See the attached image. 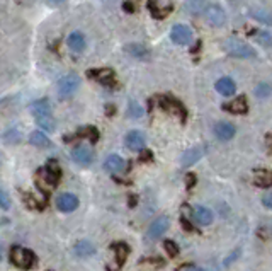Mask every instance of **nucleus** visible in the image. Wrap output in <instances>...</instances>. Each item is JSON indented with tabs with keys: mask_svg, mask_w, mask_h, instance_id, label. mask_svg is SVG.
<instances>
[{
	"mask_svg": "<svg viewBox=\"0 0 272 271\" xmlns=\"http://www.w3.org/2000/svg\"><path fill=\"white\" fill-rule=\"evenodd\" d=\"M31 113L38 123V126H41V130L45 131H55L57 128V123H55V118L51 114V106L48 102V99H39L31 104Z\"/></svg>",
	"mask_w": 272,
	"mask_h": 271,
	"instance_id": "obj_1",
	"label": "nucleus"
},
{
	"mask_svg": "<svg viewBox=\"0 0 272 271\" xmlns=\"http://www.w3.org/2000/svg\"><path fill=\"white\" fill-rule=\"evenodd\" d=\"M225 51L228 55H231V57L235 58H255L257 57V51L252 48L249 43L242 41V39L238 38H228L225 41Z\"/></svg>",
	"mask_w": 272,
	"mask_h": 271,
	"instance_id": "obj_2",
	"label": "nucleus"
},
{
	"mask_svg": "<svg viewBox=\"0 0 272 271\" xmlns=\"http://www.w3.org/2000/svg\"><path fill=\"white\" fill-rule=\"evenodd\" d=\"M10 261L21 270H31L36 265V254L26 248H14L10 253Z\"/></svg>",
	"mask_w": 272,
	"mask_h": 271,
	"instance_id": "obj_3",
	"label": "nucleus"
},
{
	"mask_svg": "<svg viewBox=\"0 0 272 271\" xmlns=\"http://www.w3.org/2000/svg\"><path fill=\"white\" fill-rule=\"evenodd\" d=\"M80 87V77L75 74H68L65 77H62L57 84V92L62 99L71 97Z\"/></svg>",
	"mask_w": 272,
	"mask_h": 271,
	"instance_id": "obj_4",
	"label": "nucleus"
},
{
	"mask_svg": "<svg viewBox=\"0 0 272 271\" xmlns=\"http://www.w3.org/2000/svg\"><path fill=\"white\" fill-rule=\"evenodd\" d=\"M204 17H206V21L209 22L211 26L221 27L225 26L226 22V12L219 5H216V3H211V5H207L206 9H204Z\"/></svg>",
	"mask_w": 272,
	"mask_h": 271,
	"instance_id": "obj_5",
	"label": "nucleus"
},
{
	"mask_svg": "<svg viewBox=\"0 0 272 271\" xmlns=\"http://www.w3.org/2000/svg\"><path fill=\"white\" fill-rule=\"evenodd\" d=\"M170 39L175 43V45H189L193 41V31H191L189 26L186 24H175L170 31Z\"/></svg>",
	"mask_w": 272,
	"mask_h": 271,
	"instance_id": "obj_6",
	"label": "nucleus"
},
{
	"mask_svg": "<svg viewBox=\"0 0 272 271\" xmlns=\"http://www.w3.org/2000/svg\"><path fill=\"white\" fill-rule=\"evenodd\" d=\"M71 159H73L78 166L87 167L92 164V161H94V152H92V149L89 145L80 143V145H77L73 150H71Z\"/></svg>",
	"mask_w": 272,
	"mask_h": 271,
	"instance_id": "obj_7",
	"label": "nucleus"
},
{
	"mask_svg": "<svg viewBox=\"0 0 272 271\" xmlns=\"http://www.w3.org/2000/svg\"><path fill=\"white\" fill-rule=\"evenodd\" d=\"M169 217L167 215H160L157 220H153V224L148 227V232H146V239L148 241H155V239L162 237L165 234V230L169 229Z\"/></svg>",
	"mask_w": 272,
	"mask_h": 271,
	"instance_id": "obj_8",
	"label": "nucleus"
},
{
	"mask_svg": "<svg viewBox=\"0 0 272 271\" xmlns=\"http://www.w3.org/2000/svg\"><path fill=\"white\" fill-rule=\"evenodd\" d=\"M57 206H58L60 212L70 213V212H73V210L78 208V198L71 193H63L57 198Z\"/></svg>",
	"mask_w": 272,
	"mask_h": 271,
	"instance_id": "obj_9",
	"label": "nucleus"
},
{
	"mask_svg": "<svg viewBox=\"0 0 272 271\" xmlns=\"http://www.w3.org/2000/svg\"><path fill=\"white\" fill-rule=\"evenodd\" d=\"M145 142H146L145 135H143L141 131H138V130L130 131V133L126 135V138H125L126 147L130 150H135V152H141L143 147H145Z\"/></svg>",
	"mask_w": 272,
	"mask_h": 271,
	"instance_id": "obj_10",
	"label": "nucleus"
},
{
	"mask_svg": "<svg viewBox=\"0 0 272 271\" xmlns=\"http://www.w3.org/2000/svg\"><path fill=\"white\" fill-rule=\"evenodd\" d=\"M150 10L157 19H163L172 10L170 0H150Z\"/></svg>",
	"mask_w": 272,
	"mask_h": 271,
	"instance_id": "obj_11",
	"label": "nucleus"
},
{
	"mask_svg": "<svg viewBox=\"0 0 272 271\" xmlns=\"http://www.w3.org/2000/svg\"><path fill=\"white\" fill-rule=\"evenodd\" d=\"M193 218L196 222H198L199 225H209L213 224L214 220V215L211 212L209 208H206V206H194L193 208Z\"/></svg>",
	"mask_w": 272,
	"mask_h": 271,
	"instance_id": "obj_12",
	"label": "nucleus"
},
{
	"mask_svg": "<svg viewBox=\"0 0 272 271\" xmlns=\"http://www.w3.org/2000/svg\"><path fill=\"white\" fill-rule=\"evenodd\" d=\"M104 167H106V171H109V173L118 174V173H123V171L126 169V161L123 157H119V155L113 154L106 159Z\"/></svg>",
	"mask_w": 272,
	"mask_h": 271,
	"instance_id": "obj_13",
	"label": "nucleus"
},
{
	"mask_svg": "<svg viewBox=\"0 0 272 271\" xmlns=\"http://www.w3.org/2000/svg\"><path fill=\"white\" fill-rule=\"evenodd\" d=\"M214 135L219 138V140L226 142V140H231L235 137V126L228 121H221L214 126Z\"/></svg>",
	"mask_w": 272,
	"mask_h": 271,
	"instance_id": "obj_14",
	"label": "nucleus"
},
{
	"mask_svg": "<svg viewBox=\"0 0 272 271\" xmlns=\"http://www.w3.org/2000/svg\"><path fill=\"white\" fill-rule=\"evenodd\" d=\"M223 107L233 114H245L247 111H249V104H247V99L243 97V95H240V97L233 99V101L226 102Z\"/></svg>",
	"mask_w": 272,
	"mask_h": 271,
	"instance_id": "obj_15",
	"label": "nucleus"
},
{
	"mask_svg": "<svg viewBox=\"0 0 272 271\" xmlns=\"http://www.w3.org/2000/svg\"><path fill=\"white\" fill-rule=\"evenodd\" d=\"M162 106H163V109L177 114L181 119H186V109H184V106L179 101H175L174 97H163L162 99Z\"/></svg>",
	"mask_w": 272,
	"mask_h": 271,
	"instance_id": "obj_16",
	"label": "nucleus"
},
{
	"mask_svg": "<svg viewBox=\"0 0 272 271\" xmlns=\"http://www.w3.org/2000/svg\"><path fill=\"white\" fill-rule=\"evenodd\" d=\"M41 173H43V178L46 179L48 184H50V186L57 184L60 176H62V173H60V167L55 164V162H50V164H48L45 169L41 171Z\"/></svg>",
	"mask_w": 272,
	"mask_h": 271,
	"instance_id": "obj_17",
	"label": "nucleus"
},
{
	"mask_svg": "<svg viewBox=\"0 0 272 271\" xmlns=\"http://www.w3.org/2000/svg\"><path fill=\"white\" fill-rule=\"evenodd\" d=\"M203 154H204V149L203 147H194V149H189L187 152H184L182 155V166L184 167H189V166H193L196 164V162L199 161V159L203 157Z\"/></svg>",
	"mask_w": 272,
	"mask_h": 271,
	"instance_id": "obj_18",
	"label": "nucleus"
},
{
	"mask_svg": "<svg viewBox=\"0 0 272 271\" xmlns=\"http://www.w3.org/2000/svg\"><path fill=\"white\" fill-rule=\"evenodd\" d=\"M90 77H94L95 81L102 82L104 86H113L114 84V74L109 69H102V70H90Z\"/></svg>",
	"mask_w": 272,
	"mask_h": 271,
	"instance_id": "obj_19",
	"label": "nucleus"
},
{
	"mask_svg": "<svg viewBox=\"0 0 272 271\" xmlns=\"http://www.w3.org/2000/svg\"><path fill=\"white\" fill-rule=\"evenodd\" d=\"M216 90L221 95H233L235 90H237V86H235V82L231 81V79L223 77L216 82Z\"/></svg>",
	"mask_w": 272,
	"mask_h": 271,
	"instance_id": "obj_20",
	"label": "nucleus"
},
{
	"mask_svg": "<svg viewBox=\"0 0 272 271\" xmlns=\"http://www.w3.org/2000/svg\"><path fill=\"white\" fill-rule=\"evenodd\" d=\"M73 251L78 258H90L92 254H95V246L90 241H80L77 242Z\"/></svg>",
	"mask_w": 272,
	"mask_h": 271,
	"instance_id": "obj_21",
	"label": "nucleus"
},
{
	"mask_svg": "<svg viewBox=\"0 0 272 271\" xmlns=\"http://www.w3.org/2000/svg\"><path fill=\"white\" fill-rule=\"evenodd\" d=\"M68 48H70L71 51H80L85 48V38L82 36V33H78V31H75V33H71L68 36Z\"/></svg>",
	"mask_w": 272,
	"mask_h": 271,
	"instance_id": "obj_22",
	"label": "nucleus"
},
{
	"mask_svg": "<svg viewBox=\"0 0 272 271\" xmlns=\"http://www.w3.org/2000/svg\"><path fill=\"white\" fill-rule=\"evenodd\" d=\"M29 142H31V145L39 147V149H46V147H50V145H51L50 138H48L41 130L33 131V133L29 135Z\"/></svg>",
	"mask_w": 272,
	"mask_h": 271,
	"instance_id": "obj_23",
	"label": "nucleus"
},
{
	"mask_svg": "<svg viewBox=\"0 0 272 271\" xmlns=\"http://www.w3.org/2000/svg\"><path fill=\"white\" fill-rule=\"evenodd\" d=\"M250 15L255 19V21L267 24V26H272V14L266 9H250Z\"/></svg>",
	"mask_w": 272,
	"mask_h": 271,
	"instance_id": "obj_24",
	"label": "nucleus"
},
{
	"mask_svg": "<svg viewBox=\"0 0 272 271\" xmlns=\"http://www.w3.org/2000/svg\"><path fill=\"white\" fill-rule=\"evenodd\" d=\"M255 184L261 186V188H269L272 186V173L271 171H257L255 173Z\"/></svg>",
	"mask_w": 272,
	"mask_h": 271,
	"instance_id": "obj_25",
	"label": "nucleus"
},
{
	"mask_svg": "<svg viewBox=\"0 0 272 271\" xmlns=\"http://www.w3.org/2000/svg\"><path fill=\"white\" fill-rule=\"evenodd\" d=\"M126 51L130 55H133L135 58H141V60H146L148 55H150V51H148L143 45H138V43H131V45H128Z\"/></svg>",
	"mask_w": 272,
	"mask_h": 271,
	"instance_id": "obj_26",
	"label": "nucleus"
},
{
	"mask_svg": "<svg viewBox=\"0 0 272 271\" xmlns=\"http://www.w3.org/2000/svg\"><path fill=\"white\" fill-rule=\"evenodd\" d=\"M111 248L116 251V260H118V265L121 266L123 263L126 261L128 253H130V248H128L125 242H116V244H113Z\"/></svg>",
	"mask_w": 272,
	"mask_h": 271,
	"instance_id": "obj_27",
	"label": "nucleus"
},
{
	"mask_svg": "<svg viewBox=\"0 0 272 271\" xmlns=\"http://www.w3.org/2000/svg\"><path fill=\"white\" fill-rule=\"evenodd\" d=\"M186 7L191 14H199L201 10L206 9V3H204V0H187Z\"/></svg>",
	"mask_w": 272,
	"mask_h": 271,
	"instance_id": "obj_28",
	"label": "nucleus"
},
{
	"mask_svg": "<svg viewBox=\"0 0 272 271\" xmlns=\"http://www.w3.org/2000/svg\"><path fill=\"white\" fill-rule=\"evenodd\" d=\"M3 140H5V143H9V145H14V143H19L22 140V135L19 130H9L3 135Z\"/></svg>",
	"mask_w": 272,
	"mask_h": 271,
	"instance_id": "obj_29",
	"label": "nucleus"
},
{
	"mask_svg": "<svg viewBox=\"0 0 272 271\" xmlns=\"http://www.w3.org/2000/svg\"><path fill=\"white\" fill-rule=\"evenodd\" d=\"M128 114H130V118H133V119L141 118V116H143V109H141V106H139L138 102L131 101V102H130V109H128Z\"/></svg>",
	"mask_w": 272,
	"mask_h": 271,
	"instance_id": "obj_30",
	"label": "nucleus"
},
{
	"mask_svg": "<svg viewBox=\"0 0 272 271\" xmlns=\"http://www.w3.org/2000/svg\"><path fill=\"white\" fill-rule=\"evenodd\" d=\"M80 137H87V138H90V142H97V138H99V131L94 128V126H87V128H83V130H80Z\"/></svg>",
	"mask_w": 272,
	"mask_h": 271,
	"instance_id": "obj_31",
	"label": "nucleus"
},
{
	"mask_svg": "<svg viewBox=\"0 0 272 271\" xmlns=\"http://www.w3.org/2000/svg\"><path fill=\"white\" fill-rule=\"evenodd\" d=\"M163 248H165L167 254L172 258H175L179 254V246L175 244V241H172V239H167V241L163 242Z\"/></svg>",
	"mask_w": 272,
	"mask_h": 271,
	"instance_id": "obj_32",
	"label": "nucleus"
},
{
	"mask_svg": "<svg viewBox=\"0 0 272 271\" xmlns=\"http://www.w3.org/2000/svg\"><path fill=\"white\" fill-rule=\"evenodd\" d=\"M0 208L2 210H9L10 208V200H9V194L7 191L0 186Z\"/></svg>",
	"mask_w": 272,
	"mask_h": 271,
	"instance_id": "obj_33",
	"label": "nucleus"
},
{
	"mask_svg": "<svg viewBox=\"0 0 272 271\" xmlns=\"http://www.w3.org/2000/svg\"><path fill=\"white\" fill-rule=\"evenodd\" d=\"M255 94H257L259 97H267V95L271 94V87L267 86V84H259L257 89H255Z\"/></svg>",
	"mask_w": 272,
	"mask_h": 271,
	"instance_id": "obj_34",
	"label": "nucleus"
},
{
	"mask_svg": "<svg viewBox=\"0 0 272 271\" xmlns=\"http://www.w3.org/2000/svg\"><path fill=\"white\" fill-rule=\"evenodd\" d=\"M262 205L266 206V208L272 210V191H269V193H266L262 196Z\"/></svg>",
	"mask_w": 272,
	"mask_h": 271,
	"instance_id": "obj_35",
	"label": "nucleus"
},
{
	"mask_svg": "<svg viewBox=\"0 0 272 271\" xmlns=\"http://www.w3.org/2000/svg\"><path fill=\"white\" fill-rule=\"evenodd\" d=\"M257 38L261 41H266V46H272V38L267 33H262V34H257Z\"/></svg>",
	"mask_w": 272,
	"mask_h": 271,
	"instance_id": "obj_36",
	"label": "nucleus"
},
{
	"mask_svg": "<svg viewBox=\"0 0 272 271\" xmlns=\"http://www.w3.org/2000/svg\"><path fill=\"white\" fill-rule=\"evenodd\" d=\"M238 254H240V249L233 251V253H231V256L228 258V260H225V266H230V265H231V261H235V260L238 258Z\"/></svg>",
	"mask_w": 272,
	"mask_h": 271,
	"instance_id": "obj_37",
	"label": "nucleus"
},
{
	"mask_svg": "<svg viewBox=\"0 0 272 271\" xmlns=\"http://www.w3.org/2000/svg\"><path fill=\"white\" fill-rule=\"evenodd\" d=\"M194 182H196V178L193 176V174H189V176H187V188H193Z\"/></svg>",
	"mask_w": 272,
	"mask_h": 271,
	"instance_id": "obj_38",
	"label": "nucleus"
},
{
	"mask_svg": "<svg viewBox=\"0 0 272 271\" xmlns=\"http://www.w3.org/2000/svg\"><path fill=\"white\" fill-rule=\"evenodd\" d=\"M151 157H153V155H151V152H148V150H145V152L141 154V161H151Z\"/></svg>",
	"mask_w": 272,
	"mask_h": 271,
	"instance_id": "obj_39",
	"label": "nucleus"
},
{
	"mask_svg": "<svg viewBox=\"0 0 272 271\" xmlns=\"http://www.w3.org/2000/svg\"><path fill=\"white\" fill-rule=\"evenodd\" d=\"M46 2L50 3V5H60V3H63L65 0H46Z\"/></svg>",
	"mask_w": 272,
	"mask_h": 271,
	"instance_id": "obj_40",
	"label": "nucleus"
},
{
	"mask_svg": "<svg viewBox=\"0 0 272 271\" xmlns=\"http://www.w3.org/2000/svg\"><path fill=\"white\" fill-rule=\"evenodd\" d=\"M184 271H204L203 268H198V266H187Z\"/></svg>",
	"mask_w": 272,
	"mask_h": 271,
	"instance_id": "obj_41",
	"label": "nucleus"
},
{
	"mask_svg": "<svg viewBox=\"0 0 272 271\" xmlns=\"http://www.w3.org/2000/svg\"><path fill=\"white\" fill-rule=\"evenodd\" d=\"M266 229H267V232H269V236L272 237V220L266 225Z\"/></svg>",
	"mask_w": 272,
	"mask_h": 271,
	"instance_id": "obj_42",
	"label": "nucleus"
},
{
	"mask_svg": "<svg viewBox=\"0 0 272 271\" xmlns=\"http://www.w3.org/2000/svg\"><path fill=\"white\" fill-rule=\"evenodd\" d=\"M125 9H128V10H130V12H131V10H133V7H131V5H130V2H126V3H125Z\"/></svg>",
	"mask_w": 272,
	"mask_h": 271,
	"instance_id": "obj_43",
	"label": "nucleus"
},
{
	"mask_svg": "<svg viewBox=\"0 0 272 271\" xmlns=\"http://www.w3.org/2000/svg\"><path fill=\"white\" fill-rule=\"evenodd\" d=\"M2 258H3V256H2V248H0V261H2Z\"/></svg>",
	"mask_w": 272,
	"mask_h": 271,
	"instance_id": "obj_44",
	"label": "nucleus"
},
{
	"mask_svg": "<svg viewBox=\"0 0 272 271\" xmlns=\"http://www.w3.org/2000/svg\"><path fill=\"white\" fill-rule=\"evenodd\" d=\"M0 162H2V157H0Z\"/></svg>",
	"mask_w": 272,
	"mask_h": 271,
	"instance_id": "obj_45",
	"label": "nucleus"
}]
</instances>
